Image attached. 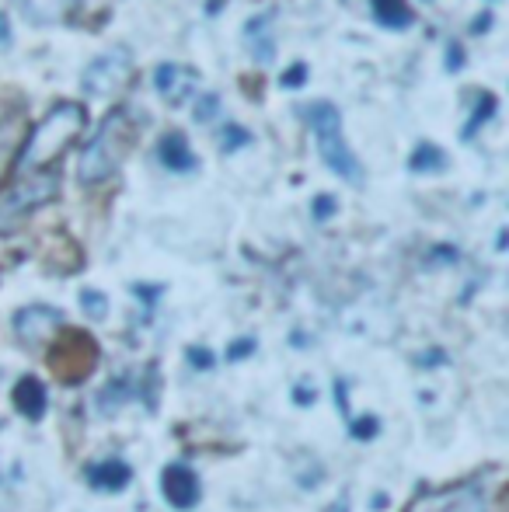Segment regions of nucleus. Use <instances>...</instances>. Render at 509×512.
Instances as JSON below:
<instances>
[{"label":"nucleus","mask_w":509,"mask_h":512,"mask_svg":"<svg viewBox=\"0 0 509 512\" xmlns=\"http://www.w3.org/2000/svg\"><path fill=\"white\" fill-rule=\"evenodd\" d=\"M408 168L415 171V175H433V171H443L447 168V154H443L436 143H419V147L412 150V157H408Z\"/></svg>","instance_id":"obj_15"},{"label":"nucleus","mask_w":509,"mask_h":512,"mask_svg":"<svg viewBox=\"0 0 509 512\" xmlns=\"http://www.w3.org/2000/svg\"><path fill=\"white\" fill-rule=\"evenodd\" d=\"M11 46V21H7V14H0V49Z\"/></svg>","instance_id":"obj_24"},{"label":"nucleus","mask_w":509,"mask_h":512,"mask_svg":"<svg viewBox=\"0 0 509 512\" xmlns=\"http://www.w3.org/2000/svg\"><path fill=\"white\" fill-rule=\"evenodd\" d=\"M307 126H311L314 147H318L325 168L332 171L335 178H342V182L363 185V164H360V157L353 154V147H349L339 108L332 102H314L307 108Z\"/></svg>","instance_id":"obj_3"},{"label":"nucleus","mask_w":509,"mask_h":512,"mask_svg":"<svg viewBox=\"0 0 509 512\" xmlns=\"http://www.w3.org/2000/svg\"><path fill=\"white\" fill-rule=\"evenodd\" d=\"M304 77H307V67H304V63H297V67H293L290 74L279 77V81H283V88H300V84H304Z\"/></svg>","instance_id":"obj_21"},{"label":"nucleus","mask_w":509,"mask_h":512,"mask_svg":"<svg viewBox=\"0 0 509 512\" xmlns=\"http://www.w3.org/2000/svg\"><path fill=\"white\" fill-rule=\"evenodd\" d=\"M136 143V119L126 108L109 112L98 122L95 136L88 140V147L81 150V161H77V182L84 189H98V185L112 182L123 168V161L129 157Z\"/></svg>","instance_id":"obj_1"},{"label":"nucleus","mask_w":509,"mask_h":512,"mask_svg":"<svg viewBox=\"0 0 509 512\" xmlns=\"http://www.w3.org/2000/svg\"><path fill=\"white\" fill-rule=\"evenodd\" d=\"M154 91L161 95L164 105L182 108L203 91V74L189 63H161L154 70Z\"/></svg>","instance_id":"obj_6"},{"label":"nucleus","mask_w":509,"mask_h":512,"mask_svg":"<svg viewBox=\"0 0 509 512\" xmlns=\"http://www.w3.org/2000/svg\"><path fill=\"white\" fill-rule=\"evenodd\" d=\"M63 328H67L63 310H56L49 304L21 307L18 314H14V335H18L25 345H49Z\"/></svg>","instance_id":"obj_7"},{"label":"nucleus","mask_w":509,"mask_h":512,"mask_svg":"<svg viewBox=\"0 0 509 512\" xmlns=\"http://www.w3.org/2000/svg\"><path fill=\"white\" fill-rule=\"evenodd\" d=\"M21 14H25L32 25H53L67 14L70 0H18Z\"/></svg>","instance_id":"obj_14"},{"label":"nucleus","mask_w":509,"mask_h":512,"mask_svg":"<svg viewBox=\"0 0 509 512\" xmlns=\"http://www.w3.org/2000/svg\"><path fill=\"white\" fill-rule=\"evenodd\" d=\"M60 192V178L53 171H21L18 182H11L0 192V234H11L32 213L49 206Z\"/></svg>","instance_id":"obj_4"},{"label":"nucleus","mask_w":509,"mask_h":512,"mask_svg":"<svg viewBox=\"0 0 509 512\" xmlns=\"http://www.w3.org/2000/svg\"><path fill=\"white\" fill-rule=\"evenodd\" d=\"M84 481H88L95 492H123L129 481H133V467L119 457L95 460V464L84 471Z\"/></svg>","instance_id":"obj_10"},{"label":"nucleus","mask_w":509,"mask_h":512,"mask_svg":"<svg viewBox=\"0 0 509 512\" xmlns=\"http://www.w3.org/2000/svg\"><path fill=\"white\" fill-rule=\"evenodd\" d=\"M81 307L91 321H105V314H109V297H105L102 290H81Z\"/></svg>","instance_id":"obj_18"},{"label":"nucleus","mask_w":509,"mask_h":512,"mask_svg":"<svg viewBox=\"0 0 509 512\" xmlns=\"http://www.w3.org/2000/svg\"><path fill=\"white\" fill-rule=\"evenodd\" d=\"M189 363L196 366V370H210V366H213L210 349H199V345H192V349H189Z\"/></svg>","instance_id":"obj_20"},{"label":"nucleus","mask_w":509,"mask_h":512,"mask_svg":"<svg viewBox=\"0 0 509 512\" xmlns=\"http://www.w3.org/2000/svg\"><path fill=\"white\" fill-rule=\"evenodd\" d=\"M311 209H314V216H318V220H328V216L335 213V199L332 196H318V203H314Z\"/></svg>","instance_id":"obj_22"},{"label":"nucleus","mask_w":509,"mask_h":512,"mask_svg":"<svg viewBox=\"0 0 509 512\" xmlns=\"http://www.w3.org/2000/svg\"><path fill=\"white\" fill-rule=\"evenodd\" d=\"M11 401H14V408L28 418V422H39V418L46 415L49 394H46V387H42V380L21 377L18 384H14V391H11Z\"/></svg>","instance_id":"obj_13"},{"label":"nucleus","mask_w":509,"mask_h":512,"mask_svg":"<svg viewBox=\"0 0 509 512\" xmlns=\"http://www.w3.org/2000/svg\"><path fill=\"white\" fill-rule=\"evenodd\" d=\"M272 11H262V14H252L245 25V42L252 49V56L258 63H272L276 56V32H272Z\"/></svg>","instance_id":"obj_12"},{"label":"nucleus","mask_w":509,"mask_h":512,"mask_svg":"<svg viewBox=\"0 0 509 512\" xmlns=\"http://www.w3.org/2000/svg\"><path fill=\"white\" fill-rule=\"evenodd\" d=\"M157 157L168 171H178V175H189V171L199 168V157L192 150V143L185 140V133H164L161 147H157Z\"/></svg>","instance_id":"obj_11"},{"label":"nucleus","mask_w":509,"mask_h":512,"mask_svg":"<svg viewBox=\"0 0 509 512\" xmlns=\"http://www.w3.org/2000/svg\"><path fill=\"white\" fill-rule=\"evenodd\" d=\"M377 432H381V418H377V415L349 418V436L360 439V443H370V439H377Z\"/></svg>","instance_id":"obj_17"},{"label":"nucleus","mask_w":509,"mask_h":512,"mask_svg":"<svg viewBox=\"0 0 509 512\" xmlns=\"http://www.w3.org/2000/svg\"><path fill=\"white\" fill-rule=\"evenodd\" d=\"M84 126H88V108L81 102L53 105L39 122H35L28 140L21 143L18 171H42L53 161H60V157L67 154L70 143L84 133Z\"/></svg>","instance_id":"obj_2"},{"label":"nucleus","mask_w":509,"mask_h":512,"mask_svg":"<svg viewBox=\"0 0 509 512\" xmlns=\"http://www.w3.org/2000/svg\"><path fill=\"white\" fill-rule=\"evenodd\" d=\"M133 74H136L133 53H129L126 46H112V49H105V53H98L95 60L84 67L81 88L88 91L91 98H112L123 88H129Z\"/></svg>","instance_id":"obj_5"},{"label":"nucleus","mask_w":509,"mask_h":512,"mask_svg":"<svg viewBox=\"0 0 509 512\" xmlns=\"http://www.w3.org/2000/svg\"><path fill=\"white\" fill-rule=\"evenodd\" d=\"M412 512H496L485 495V488L464 485V488H450L440 495H426V499L415 502Z\"/></svg>","instance_id":"obj_9"},{"label":"nucleus","mask_w":509,"mask_h":512,"mask_svg":"<svg viewBox=\"0 0 509 512\" xmlns=\"http://www.w3.org/2000/svg\"><path fill=\"white\" fill-rule=\"evenodd\" d=\"M314 398H318V394H314L311 387H304V384L293 387V401H297V405H307V401H314Z\"/></svg>","instance_id":"obj_23"},{"label":"nucleus","mask_w":509,"mask_h":512,"mask_svg":"<svg viewBox=\"0 0 509 512\" xmlns=\"http://www.w3.org/2000/svg\"><path fill=\"white\" fill-rule=\"evenodd\" d=\"M161 492L164 502L171 509H196L199 499H203V481H199L196 467H189L185 460H175L161 471Z\"/></svg>","instance_id":"obj_8"},{"label":"nucleus","mask_w":509,"mask_h":512,"mask_svg":"<svg viewBox=\"0 0 509 512\" xmlns=\"http://www.w3.org/2000/svg\"><path fill=\"white\" fill-rule=\"evenodd\" d=\"M252 349H255V338H241V342L227 345V359H231V363H238V359L252 356Z\"/></svg>","instance_id":"obj_19"},{"label":"nucleus","mask_w":509,"mask_h":512,"mask_svg":"<svg viewBox=\"0 0 509 512\" xmlns=\"http://www.w3.org/2000/svg\"><path fill=\"white\" fill-rule=\"evenodd\" d=\"M374 14H377V21L387 28H405L408 21H412L405 0H374Z\"/></svg>","instance_id":"obj_16"}]
</instances>
